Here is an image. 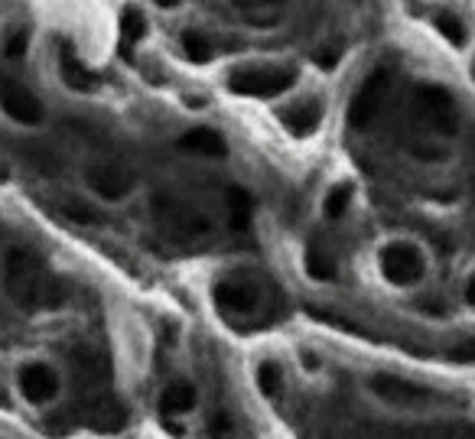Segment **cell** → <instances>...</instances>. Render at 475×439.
<instances>
[{
  "mask_svg": "<svg viewBox=\"0 0 475 439\" xmlns=\"http://www.w3.org/2000/svg\"><path fill=\"white\" fill-rule=\"evenodd\" d=\"M117 27H121V43L124 46H137L140 39L147 37V17L140 7H124L121 10V20H117Z\"/></svg>",
  "mask_w": 475,
  "mask_h": 439,
  "instance_id": "23",
  "label": "cell"
},
{
  "mask_svg": "<svg viewBox=\"0 0 475 439\" xmlns=\"http://www.w3.org/2000/svg\"><path fill=\"white\" fill-rule=\"evenodd\" d=\"M180 43H182V53H186V59H189L192 65L216 63L218 46H216V37H212V33H206V30L189 27L186 33L180 37Z\"/></svg>",
  "mask_w": 475,
  "mask_h": 439,
  "instance_id": "18",
  "label": "cell"
},
{
  "mask_svg": "<svg viewBox=\"0 0 475 439\" xmlns=\"http://www.w3.org/2000/svg\"><path fill=\"white\" fill-rule=\"evenodd\" d=\"M0 55L7 59V63H23L30 55V27L17 23V27H10L4 37H0Z\"/></svg>",
  "mask_w": 475,
  "mask_h": 439,
  "instance_id": "22",
  "label": "cell"
},
{
  "mask_svg": "<svg viewBox=\"0 0 475 439\" xmlns=\"http://www.w3.org/2000/svg\"><path fill=\"white\" fill-rule=\"evenodd\" d=\"M462 303H466L469 309L475 313V270L469 274L466 280H462Z\"/></svg>",
  "mask_w": 475,
  "mask_h": 439,
  "instance_id": "28",
  "label": "cell"
},
{
  "mask_svg": "<svg viewBox=\"0 0 475 439\" xmlns=\"http://www.w3.org/2000/svg\"><path fill=\"white\" fill-rule=\"evenodd\" d=\"M81 182L98 206H121L137 192V173L117 160H91L81 173Z\"/></svg>",
  "mask_w": 475,
  "mask_h": 439,
  "instance_id": "5",
  "label": "cell"
},
{
  "mask_svg": "<svg viewBox=\"0 0 475 439\" xmlns=\"http://www.w3.org/2000/svg\"><path fill=\"white\" fill-rule=\"evenodd\" d=\"M0 283L10 303L23 313H49L69 300V283L37 251L20 244L7 248L0 257Z\"/></svg>",
  "mask_w": 475,
  "mask_h": 439,
  "instance_id": "1",
  "label": "cell"
},
{
  "mask_svg": "<svg viewBox=\"0 0 475 439\" xmlns=\"http://www.w3.org/2000/svg\"><path fill=\"white\" fill-rule=\"evenodd\" d=\"M368 391H371L381 403L397 407V410H427V407L437 401L430 387L417 384V381H407V377L387 375V371L368 377Z\"/></svg>",
  "mask_w": 475,
  "mask_h": 439,
  "instance_id": "10",
  "label": "cell"
},
{
  "mask_svg": "<svg viewBox=\"0 0 475 439\" xmlns=\"http://www.w3.org/2000/svg\"><path fill=\"white\" fill-rule=\"evenodd\" d=\"M10 391H13V401L30 407V410H49L63 401L65 375L53 359L27 355L10 371Z\"/></svg>",
  "mask_w": 475,
  "mask_h": 439,
  "instance_id": "3",
  "label": "cell"
},
{
  "mask_svg": "<svg viewBox=\"0 0 475 439\" xmlns=\"http://www.w3.org/2000/svg\"><path fill=\"white\" fill-rule=\"evenodd\" d=\"M63 215L75 224H98L101 222V212L95 206V198H69L63 206Z\"/></svg>",
  "mask_w": 475,
  "mask_h": 439,
  "instance_id": "24",
  "label": "cell"
},
{
  "mask_svg": "<svg viewBox=\"0 0 475 439\" xmlns=\"http://www.w3.org/2000/svg\"><path fill=\"white\" fill-rule=\"evenodd\" d=\"M449 361H456V365H475V332L472 335H459L453 345L446 349Z\"/></svg>",
  "mask_w": 475,
  "mask_h": 439,
  "instance_id": "25",
  "label": "cell"
},
{
  "mask_svg": "<svg viewBox=\"0 0 475 439\" xmlns=\"http://www.w3.org/2000/svg\"><path fill=\"white\" fill-rule=\"evenodd\" d=\"M251 7H264V10H274V7H284L287 0H248Z\"/></svg>",
  "mask_w": 475,
  "mask_h": 439,
  "instance_id": "31",
  "label": "cell"
},
{
  "mask_svg": "<svg viewBox=\"0 0 475 439\" xmlns=\"http://www.w3.org/2000/svg\"><path fill=\"white\" fill-rule=\"evenodd\" d=\"M153 218L176 238H206L212 232V222L202 212L189 208L186 202L173 196H153Z\"/></svg>",
  "mask_w": 475,
  "mask_h": 439,
  "instance_id": "11",
  "label": "cell"
},
{
  "mask_svg": "<svg viewBox=\"0 0 475 439\" xmlns=\"http://www.w3.org/2000/svg\"><path fill=\"white\" fill-rule=\"evenodd\" d=\"M225 212H228V224H232L234 232H244L254 218V196L248 189L232 186L225 192Z\"/></svg>",
  "mask_w": 475,
  "mask_h": 439,
  "instance_id": "21",
  "label": "cell"
},
{
  "mask_svg": "<svg viewBox=\"0 0 475 439\" xmlns=\"http://www.w3.org/2000/svg\"><path fill=\"white\" fill-rule=\"evenodd\" d=\"M0 114L7 117L10 124L37 131L46 124V105L37 91L30 89L27 81L17 75H0Z\"/></svg>",
  "mask_w": 475,
  "mask_h": 439,
  "instance_id": "8",
  "label": "cell"
},
{
  "mask_svg": "<svg viewBox=\"0 0 475 439\" xmlns=\"http://www.w3.org/2000/svg\"><path fill=\"white\" fill-rule=\"evenodd\" d=\"M377 277L391 290H417L430 277V251L413 238H387L375 254Z\"/></svg>",
  "mask_w": 475,
  "mask_h": 439,
  "instance_id": "4",
  "label": "cell"
},
{
  "mask_svg": "<svg viewBox=\"0 0 475 439\" xmlns=\"http://www.w3.org/2000/svg\"><path fill=\"white\" fill-rule=\"evenodd\" d=\"M417 108L420 114L427 117V124L430 131L443 137H453L459 131V111H456V101L449 95L443 85H420L417 89Z\"/></svg>",
  "mask_w": 475,
  "mask_h": 439,
  "instance_id": "12",
  "label": "cell"
},
{
  "mask_svg": "<svg viewBox=\"0 0 475 439\" xmlns=\"http://www.w3.org/2000/svg\"><path fill=\"white\" fill-rule=\"evenodd\" d=\"M196 407H199V391L186 377H176V381H170L160 391V410L166 417H189Z\"/></svg>",
  "mask_w": 475,
  "mask_h": 439,
  "instance_id": "15",
  "label": "cell"
},
{
  "mask_svg": "<svg viewBox=\"0 0 475 439\" xmlns=\"http://www.w3.org/2000/svg\"><path fill=\"white\" fill-rule=\"evenodd\" d=\"M303 270L306 277L316 280V283H335L339 280V260L329 248L323 244H306L303 251Z\"/></svg>",
  "mask_w": 475,
  "mask_h": 439,
  "instance_id": "17",
  "label": "cell"
},
{
  "mask_svg": "<svg viewBox=\"0 0 475 439\" xmlns=\"http://www.w3.org/2000/svg\"><path fill=\"white\" fill-rule=\"evenodd\" d=\"M10 403H13V391H10V384H0V410H7Z\"/></svg>",
  "mask_w": 475,
  "mask_h": 439,
  "instance_id": "30",
  "label": "cell"
},
{
  "mask_svg": "<svg viewBox=\"0 0 475 439\" xmlns=\"http://www.w3.org/2000/svg\"><path fill=\"white\" fill-rule=\"evenodd\" d=\"M277 121L290 137L310 140L313 134H319V127L326 121V95L319 89L296 91L293 98H287L277 108Z\"/></svg>",
  "mask_w": 475,
  "mask_h": 439,
  "instance_id": "9",
  "label": "cell"
},
{
  "mask_svg": "<svg viewBox=\"0 0 475 439\" xmlns=\"http://www.w3.org/2000/svg\"><path fill=\"white\" fill-rule=\"evenodd\" d=\"M352 202H355V182L352 180L332 182L323 192V215L329 222H342L352 212Z\"/></svg>",
  "mask_w": 475,
  "mask_h": 439,
  "instance_id": "20",
  "label": "cell"
},
{
  "mask_svg": "<svg viewBox=\"0 0 475 439\" xmlns=\"http://www.w3.org/2000/svg\"><path fill=\"white\" fill-rule=\"evenodd\" d=\"M254 381H258V391L264 401H280L284 387H287V371L277 359H264L254 367Z\"/></svg>",
  "mask_w": 475,
  "mask_h": 439,
  "instance_id": "19",
  "label": "cell"
},
{
  "mask_svg": "<svg viewBox=\"0 0 475 439\" xmlns=\"http://www.w3.org/2000/svg\"><path fill=\"white\" fill-rule=\"evenodd\" d=\"M182 4H186V0H153V7H157V10H166V13H170V10H180Z\"/></svg>",
  "mask_w": 475,
  "mask_h": 439,
  "instance_id": "29",
  "label": "cell"
},
{
  "mask_svg": "<svg viewBox=\"0 0 475 439\" xmlns=\"http://www.w3.org/2000/svg\"><path fill=\"white\" fill-rule=\"evenodd\" d=\"M180 150L196 156V160H225L228 156V140L216 127H192L180 137Z\"/></svg>",
  "mask_w": 475,
  "mask_h": 439,
  "instance_id": "13",
  "label": "cell"
},
{
  "mask_svg": "<svg viewBox=\"0 0 475 439\" xmlns=\"http://www.w3.org/2000/svg\"><path fill=\"white\" fill-rule=\"evenodd\" d=\"M212 300L225 316L244 319V316H254L260 309L264 287H260L258 277L244 274V270H225L222 277L212 283Z\"/></svg>",
  "mask_w": 475,
  "mask_h": 439,
  "instance_id": "6",
  "label": "cell"
},
{
  "mask_svg": "<svg viewBox=\"0 0 475 439\" xmlns=\"http://www.w3.org/2000/svg\"><path fill=\"white\" fill-rule=\"evenodd\" d=\"M339 59H342V46L339 43H326L323 49H316V65L326 69V72H332V69L339 65Z\"/></svg>",
  "mask_w": 475,
  "mask_h": 439,
  "instance_id": "27",
  "label": "cell"
},
{
  "mask_svg": "<svg viewBox=\"0 0 475 439\" xmlns=\"http://www.w3.org/2000/svg\"><path fill=\"white\" fill-rule=\"evenodd\" d=\"M59 79H63L65 89L72 91H91L98 85V79L81 65V59L75 55V49L69 43L59 46Z\"/></svg>",
  "mask_w": 475,
  "mask_h": 439,
  "instance_id": "16",
  "label": "cell"
},
{
  "mask_svg": "<svg viewBox=\"0 0 475 439\" xmlns=\"http://www.w3.org/2000/svg\"><path fill=\"white\" fill-rule=\"evenodd\" d=\"M300 81V65L293 59H254V63H238L225 72V89L234 98L267 101L277 95H287Z\"/></svg>",
  "mask_w": 475,
  "mask_h": 439,
  "instance_id": "2",
  "label": "cell"
},
{
  "mask_svg": "<svg viewBox=\"0 0 475 439\" xmlns=\"http://www.w3.org/2000/svg\"><path fill=\"white\" fill-rule=\"evenodd\" d=\"M7 180H10V170L4 166V163H0V182H7Z\"/></svg>",
  "mask_w": 475,
  "mask_h": 439,
  "instance_id": "32",
  "label": "cell"
},
{
  "mask_svg": "<svg viewBox=\"0 0 475 439\" xmlns=\"http://www.w3.org/2000/svg\"><path fill=\"white\" fill-rule=\"evenodd\" d=\"M411 156H417L420 163H443L449 156L446 147L439 144H427V140H413L411 144Z\"/></svg>",
  "mask_w": 475,
  "mask_h": 439,
  "instance_id": "26",
  "label": "cell"
},
{
  "mask_svg": "<svg viewBox=\"0 0 475 439\" xmlns=\"http://www.w3.org/2000/svg\"><path fill=\"white\" fill-rule=\"evenodd\" d=\"M430 27L437 30L439 37L446 39L453 49H469V39H472V27H469V20L453 7H433L430 10Z\"/></svg>",
  "mask_w": 475,
  "mask_h": 439,
  "instance_id": "14",
  "label": "cell"
},
{
  "mask_svg": "<svg viewBox=\"0 0 475 439\" xmlns=\"http://www.w3.org/2000/svg\"><path fill=\"white\" fill-rule=\"evenodd\" d=\"M391 85H394V72H391L387 65H375V69L361 79L359 91L352 95L349 111H345V121H349L352 131H368V127L375 124L377 114H381L387 105Z\"/></svg>",
  "mask_w": 475,
  "mask_h": 439,
  "instance_id": "7",
  "label": "cell"
}]
</instances>
